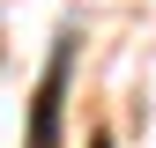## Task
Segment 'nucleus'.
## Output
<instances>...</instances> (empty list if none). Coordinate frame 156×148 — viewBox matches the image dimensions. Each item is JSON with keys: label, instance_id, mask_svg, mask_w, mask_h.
I'll return each mask as SVG.
<instances>
[{"label": "nucleus", "instance_id": "obj_1", "mask_svg": "<svg viewBox=\"0 0 156 148\" xmlns=\"http://www.w3.org/2000/svg\"><path fill=\"white\" fill-rule=\"evenodd\" d=\"M67 59H74V37H60L45 82H37V111H30V148H60V104H67Z\"/></svg>", "mask_w": 156, "mask_h": 148}, {"label": "nucleus", "instance_id": "obj_2", "mask_svg": "<svg viewBox=\"0 0 156 148\" xmlns=\"http://www.w3.org/2000/svg\"><path fill=\"white\" fill-rule=\"evenodd\" d=\"M89 148H112V133H97V141H89Z\"/></svg>", "mask_w": 156, "mask_h": 148}]
</instances>
